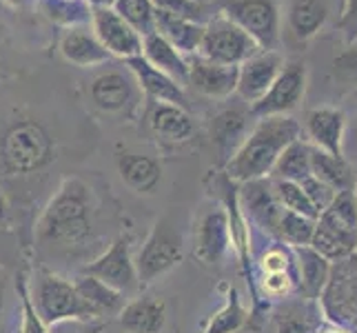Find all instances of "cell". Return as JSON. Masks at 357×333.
<instances>
[{"instance_id":"6da1fadb","label":"cell","mask_w":357,"mask_h":333,"mask_svg":"<svg viewBox=\"0 0 357 333\" xmlns=\"http://www.w3.org/2000/svg\"><path fill=\"white\" fill-rule=\"evenodd\" d=\"M93 193L80 178H65L47 202L36 225V238L45 246H80L93 231Z\"/></svg>"},{"instance_id":"7a4b0ae2","label":"cell","mask_w":357,"mask_h":333,"mask_svg":"<svg viewBox=\"0 0 357 333\" xmlns=\"http://www.w3.org/2000/svg\"><path fill=\"white\" fill-rule=\"evenodd\" d=\"M300 138L302 125L293 116L260 118L240 145L236 156L225 165V174L238 184L268 178L280 154Z\"/></svg>"},{"instance_id":"3957f363","label":"cell","mask_w":357,"mask_h":333,"mask_svg":"<svg viewBox=\"0 0 357 333\" xmlns=\"http://www.w3.org/2000/svg\"><path fill=\"white\" fill-rule=\"evenodd\" d=\"M0 160L14 176L36 174L54 160V140L40 122L18 120L0 140Z\"/></svg>"},{"instance_id":"277c9868","label":"cell","mask_w":357,"mask_h":333,"mask_svg":"<svg viewBox=\"0 0 357 333\" xmlns=\"http://www.w3.org/2000/svg\"><path fill=\"white\" fill-rule=\"evenodd\" d=\"M184 238L178 229L176 218L167 214L151 227L149 236L142 242L138 256H135V271H138L140 287L153 285L158 278L167 276L171 269L182 262Z\"/></svg>"},{"instance_id":"5b68a950","label":"cell","mask_w":357,"mask_h":333,"mask_svg":"<svg viewBox=\"0 0 357 333\" xmlns=\"http://www.w3.org/2000/svg\"><path fill=\"white\" fill-rule=\"evenodd\" d=\"M31 298L47 327L63 320H98L87 302L80 298L76 285L52 271H40L31 289Z\"/></svg>"},{"instance_id":"8992f818","label":"cell","mask_w":357,"mask_h":333,"mask_svg":"<svg viewBox=\"0 0 357 333\" xmlns=\"http://www.w3.org/2000/svg\"><path fill=\"white\" fill-rule=\"evenodd\" d=\"M317 302L331 325L357 333V267L353 258L333 262L328 282Z\"/></svg>"},{"instance_id":"52a82bcc","label":"cell","mask_w":357,"mask_h":333,"mask_svg":"<svg viewBox=\"0 0 357 333\" xmlns=\"http://www.w3.org/2000/svg\"><path fill=\"white\" fill-rule=\"evenodd\" d=\"M257 52H260V47L251 36L238 27L225 11H220L208 22H204V36L195 56L211 60V63L240 67L246 58H251Z\"/></svg>"},{"instance_id":"ba28073f","label":"cell","mask_w":357,"mask_h":333,"mask_svg":"<svg viewBox=\"0 0 357 333\" xmlns=\"http://www.w3.org/2000/svg\"><path fill=\"white\" fill-rule=\"evenodd\" d=\"M309 73L302 60L287 63L284 69L268 87V91L257 103L251 105V116L268 118V116H291L304 101Z\"/></svg>"},{"instance_id":"9c48e42d","label":"cell","mask_w":357,"mask_h":333,"mask_svg":"<svg viewBox=\"0 0 357 333\" xmlns=\"http://www.w3.org/2000/svg\"><path fill=\"white\" fill-rule=\"evenodd\" d=\"M131 236L129 233H120V236L109 244V249L91 260L80 274L93 276L102 280L105 285L118 289L120 293H129L140 289L138 282V271H135V258L131 253Z\"/></svg>"},{"instance_id":"30bf717a","label":"cell","mask_w":357,"mask_h":333,"mask_svg":"<svg viewBox=\"0 0 357 333\" xmlns=\"http://www.w3.org/2000/svg\"><path fill=\"white\" fill-rule=\"evenodd\" d=\"M222 11L260 49H275L280 40V11L273 0H231Z\"/></svg>"},{"instance_id":"8fae6325","label":"cell","mask_w":357,"mask_h":333,"mask_svg":"<svg viewBox=\"0 0 357 333\" xmlns=\"http://www.w3.org/2000/svg\"><path fill=\"white\" fill-rule=\"evenodd\" d=\"M91 29L112 58L129 60L142 54V36L116 14L114 7L91 11Z\"/></svg>"},{"instance_id":"7c38bea8","label":"cell","mask_w":357,"mask_h":333,"mask_svg":"<svg viewBox=\"0 0 357 333\" xmlns=\"http://www.w3.org/2000/svg\"><path fill=\"white\" fill-rule=\"evenodd\" d=\"M284 56L275 49H260L251 58H246L238 71V87L242 101L249 105L257 103L268 91V87L278 78V73L284 69Z\"/></svg>"},{"instance_id":"4fadbf2b","label":"cell","mask_w":357,"mask_h":333,"mask_svg":"<svg viewBox=\"0 0 357 333\" xmlns=\"http://www.w3.org/2000/svg\"><path fill=\"white\" fill-rule=\"evenodd\" d=\"M233 244L231 222L225 207H213L204 212L195 229V258L204 265H220Z\"/></svg>"},{"instance_id":"5bb4252c","label":"cell","mask_w":357,"mask_h":333,"mask_svg":"<svg viewBox=\"0 0 357 333\" xmlns=\"http://www.w3.org/2000/svg\"><path fill=\"white\" fill-rule=\"evenodd\" d=\"M238 205L240 212H246L257 227H262L266 233L278 238V227L282 218V205L275 198L271 178H257L242 182L238 189Z\"/></svg>"},{"instance_id":"9a60e30c","label":"cell","mask_w":357,"mask_h":333,"mask_svg":"<svg viewBox=\"0 0 357 333\" xmlns=\"http://www.w3.org/2000/svg\"><path fill=\"white\" fill-rule=\"evenodd\" d=\"M304 131L313 147L331 156L344 158L347 116L337 107H315L304 114Z\"/></svg>"},{"instance_id":"2e32d148","label":"cell","mask_w":357,"mask_h":333,"mask_svg":"<svg viewBox=\"0 0 357 333\" xmlns=\"http://www.w3.org/2000/svg\"><path fill=\"white\" fill-rule=\"evenodd\" d=\"M127 69L133 76L138 89L151 98L153 103H167V105H178L189 109V101H187V94H184V87L178 84L174 78H169L167 73L158 71L155 67H151L142 56H135L125 60Z\"/></svg>"},{"instance_id":"e0dca14e","label":"cell","mask_w":357,"mask_h":333,"mask_svg":"<svg viewBox=\"0 0 357 333\" xmlns=\"http://www.w3.org/2000/svg\"><path fill=\"white\" fill-rule=\"evenodd\" d=\"M238 71V65H220L200 56H191L187 84L206 98H229L236 94Z\"/></svg>"},{"instance_id":"ac0fdd59","label":"cell","mask_w":357,"mask_h":333,"mask_svg":"<svg viewBox=\"0 0 357 333\" xmlns=\"http://www.w3.org/2000/svg\"><path fill=\"white\" fill-rule=\"evenodd\" d=\"M135 80L125 71H107L89 84L91 103L105 114H122L135 105Z\"/></svg>"},{"instance_id":"d6986e66","label":"cell","mask_w":357,"mask_h":333,"mask_svg":"<svg viewBox=\"0 0 357 333\" xmlns=\"http://www.w3.org/2000/svg\"><path fill=\"white\" fill-rule=\"evenodd\" d=\"M60 54L67 60V63L89 69L105 65L112 60V54L102 47V43L98 40V36L93 34L91 24H80V27H69L63 29L60 36Z\"/></svg>"},{"instance_id":"ffe728a7","label":"cell","mask_w":357,"mask_h":333,"mask_svg":"<svg viewBox=\"0 0 357 333\" xmlns=\"http://www.w3.org/2000/svg\"><path fill=\"white\" fill-rule=\"evenodd\" d=\"M249 135V116L240 109H225L211 120V140L218 151V165L225 167Z\"/></svg>"},{"instance_id":"44dd1931","label":"cell","mask_w":357,"mask_h":333,"mask_svg":"<svg viewBox=\"0 0 357 333\" xmlns=\"http://www.w3.org/2000/svg\"><path fill=\"white\" fill-rule=\"evenodd\" d=\"M118 320L127 333H160L167 325V302L158 295H140L122 306Z\"/></svg>"},{"instance_id":"7402d4cb","label":"cell","mask_w":357,"mask_h":333,"mask_svg":"<svg viewBox=\"0 0 357 333\" xmlns=\"http://www.w3.org/2000/svg\"><path fill=\"white\" fill-rule=\"evenodd\" d=\"M151 131L160 140L171 145L189 142L195 133V122L189 114V109L167 103H153V109L149 114Z\"/></svg>"},{"instance_id":"603a6c76","label":"cell","mask_w":357,"mask_h":333,"mask_svg":"<svg viewBox=\"0 0 357 333\" xmlns=\"http://www.w3.org/2000/svg\"><path fill=\"white\" fill-rule=\"evenodd\" d=\"M140 56L151 67L167 73L169 78H174L178 84H182V87H187L189 58H184L178 49L171 43H167L158 31H153V34L144 36V38H142V54Z\"/></svg>"},{"instance_id":"cb8c5ba5","label":"cell","mask_w":357,"mask_h":333,"mask_svg":"<svg viewBox=\"0 0 357 333\" xmlns=\"http://www.w3.org/2000/svg\"><path fill=\"white\" fill-rule=\"evenodd\" d=\"M322 316L317 300L304 298L284 302L273 313V333H319Z\"/></svg>"},{"instance_id":"d4e9b609","label":"cell","mask_w":357,"mask_h":333,"mask_svg":"<svg viewBox=\"0 0 357 333\" xmlns=\"http://www.w3.org/2000/svg\"><path fill=\"white\" fill-rule=\"evenodd\" d=\"M295 265H298V282L300 289L304 293V298L317 300L322 295L328 276H331V267L333 262H328L326 258L319 256L313 246L304 244V246H291Z\"/></svg>"},{"instance_id":"484cf974","label":"cell","mask_w":357,"mask_h":333,"mask_svg":"<svg viewBox=\"0 0 357 333\" xmlns=\"http://www.w3.org/2000/svg\"><path fill=\"white\" fill-rule=\"evenodd\" d=\"M155 31L162 36L167 43L174 45L184 58H191L198 54L202 36H204V22L184 20L178 16L165 14L155 9Z\"/></svg>"},{"instance_id":"4316f807","label":"cell","mask_w":357,"mask_h":333,"mask_svg":"<svg viewBox=\"0 0 357 333\" xmlns=\"http://www.w3.org/2000/svg\"><path fill=\"white\" fill-rule=\"evenodd\" d=\"M120 178L135 193H153L162 180V167L146 154H122L118 158Z\"/></svg>"},{"instance_id":"83f0119b","label":"cell","mask_w":357,"mask_h":333,"mask_svg":"<svg viewBox=\"0 0 357 333\" xmlns=\"http://www.w3.org/2000/svg\"><path fill=\"white\" fill-rule=\"evenodd\" d=\"M73 285H76L80 298L87 302V306L93 311V316L98 320H102L105 316H118L122 311V306L127 304L125 293H120L118 289L105 285L102 280H98L93 276L80 274L76 280H73Z\"/></svg>"},{"instance_id":"f1b7e54d","label":"cell","mask_w":357,"mask_h":333,"mask_svg":"<svg viewBox=\"0 0 357 333\" xmlns=\"http://www.w3.org/2000/svg\"><path fill=\"white\" fill-rule=\"evenodd\" d=\"M309 246H313V249L322 258H326L328 262H340L357 253V236L328 225L322 218H317Z\"/></svg>"},{"instance_id":"f546056e","label":"cell","mask_w":357,"mask_h":333,"mask_svg":"<svg viewBox=\"0 0 357 333\" xmlns=\"http://www.w3.org/2000/svg\"><path fill=\"white\" fill-rule=\"evenodd\" d=\"M328 18V9L322 0H291L289 27L298 40L306 43L319 34Z\"/></svg>"},{"instance_id":"4dcf8cb0","label":"cell","mask_w":357,"mask_h":333,"mask_svg":"<svg viewBox=\"0 0 357 333\" xmlns=\"http://www.w3.org/2000/svg\"><path fill=\"white\" fill-rule=\"evenodd\" d=\"M311 176L322 180L335 191H347L355 187V178L347 158L331 156L313 145H311Z\"/></svg>"},{"instance_id":"1f68e13d","label":"cell","mask_w":357,"mask_h":333,"mask_svg":"<svg viewBox=\"0 0 357 333\" xmlns=\"http://www.w3.org/2000/svg\"><path fill=\"white\" fill-rule=\"evenodd\" d=\"M309 176H311V142L300 138L291 142L287 149L280 154L268 178L302 182Z\"/></svg>"},{"instance_id":"d6a6232c","label":"cell","mask_w":357,"mask_h":333,"mask_svg":"<svg viewBox=\"0 0 357 333\" xmlns=\"http://www.w3.org/2000/svg\"><path fill=\"white\" fill-rule=\"evenodd\" d=\"M36 7L63 29L91 24L93 9L89 7L87 0H36Z\"/></svg>"},{"instance_id":"836d02e7","label":"cell","mask_w":357,"mask_h":333,"mask_svg":"<svg viewBox=\"0 0 357 333\" xmlns=\"http://www.w3.org/2000/svg\"><path fill=\"white\" fill-rule=\"evenodd\" d=\"M246 318H249V311L244 309L238 289L231 287L225 304L213 313L202 333H238L246 325Z\"/></svg>"},{"instance_id":"e575fe53","label":"cell","mask_w":357,"mask_h":333,"mask_svg":"<svg viewBox=\"0 0 357 333\" xmlns=\"http://www.w3.org/2000/svg\"><path fill=\"white\" fill-rule=\"evenodd\" d=\"M319 218L326 220L328 225L357 236V198H355L353 189L337 191L333 202L319 214Z\"/></svg>"},{"instance_id":"d590c367","label":"cell","mask_w":357,"mask_h":333,"mask_svg":"<svg viewBox=\"0 0 357 333\" xmlns=\"http://www.w3.org/2000/svg\"><path fill=\"white\" fill-rule=\"evenodd\" d=\"M114 9L142 38L155 31V5L151 0H116Z\"/></svg>"},{"instance_id":"8d00e7d4","label":"cell","mask_w":357,"mask_h":333,"mask_svg":"<svg viewBox=\"0 0 357 333\" xmlns=\"http://www.w3.org/2000/svg\"><path fill=\"white\" fill-rule=\"evenodd\" d=\"M271 184H273L275 198L280 200L282 209H287V212H293V214H300V216H306L311 220L319 218L317 209L313 207V202L309 200V195L304 193V189L300 187L298 182L271 178Z\"/></svg>"},{"instance_id":"74e56055","label":"cell","mask_w":357,"mask_h":333,"mask_svg":"<svg viewBox=\"0 0 357 333\" xmlns=\"http://www.w3.org/2000/svg\"><path fill=\"white\" fill-rule=\"evenodd\" d=\"M313 229H315V220L284 209L280 218L278 238L282 242H287L289 246H304V244H311Z\"/></svg>"},{"instance_id":"f35d334b","label":"cell","mask_w":357,"mask_h":333,"mask_svg":"<svg viewBox=\"0 0 357 333\" xmlns=\"http://www.w3.org/2000/svg\"><path fill=\"white\" fill-rule=\"evenodd\" d=\"M16 291L20 298V325H18L16 333H47V325L43 323L38 311H36L27 274L16 276Z\"/></svg>"},{"instance_id":"ab89813d","label":"cell","mask_w":357,"mask_h":333,"mask_svg":"<svg viewBox=\"0 0 357 333\" xmlns=\"http://www.w3.org/2000/svg\"><path fill=\"white\" fill-rule=\"evenodd\" d=\"M158 11H165V14L178 16L184 20H193V22H202V5L198 0H151Z\"/></svg>"},{"instance_id":"60d3db41","label":"cell","mask_w":357,"mask_h":333,"mask_svg":"<svg viewBox=\"0 0 357 333\" xmlns=\"http://www.w3.org/2000/svg\"><path fill=\"white\" fill-rule=\"evenodd\" d=\"M300 187L304 189V193L309 195V200L313 202V207L317 209V214H322L324 209L333 202V198L337 195V191L335 189H331L328 184H324L322 180H317V178H313V176H309L306 180H302V182H298Z\"/></svg>"},{"instance_id":"b9f144b4","label":"cell","mask_w":357,"mask_h":333,"mask_svg":"<svg viewBox=\"0 0 357 333\" xmlns=\"http://www.w3.org/2000/svg\"><path fill=\"white\" fill-rule=\"evenodd\" d=\"M335 31H340L347 47L357 45V0H344L342 16L335 22Z\"/></svg>"},{"instance_id":"7bdbcfd3","label":"cell","mask_w":357,"mask_h":333,"mask_svg":"<svg viewBox=\"0 0 357 333\" xmlns=\"http://www.w3.org/2000/svg\"><path fill=\"white\" fill-rule=\"evenodd\" d=\"M333 73L344 84H357V47H347L333 58Z\"/></svg>"},{"instance_id":"ee69618b","label":"cell","mask_w":357,"mask_h":333,"mask_svg":"<svg viewBox=\"0 0 357 333\" xmlns=\"http://www.w3.org/2000/svg\"><path fill=\"white\" fill-rule=\"evenodd\" d=\"M105 327V320H63L47 327V333H102Z\"/></svg>"},{"instance_id":"f6af8a7d","label":"cell","mask_w":357,"mask_h":333,"mask_svg":"<svg viewBox=\"0 0 357 333\" xmlns=\"http://www.w3.org/2000/svg\"><path fill=\"white\" fill-rule=\"evenodd\" d=\"M295 278H291L289 271H278V274H266L264 276V282L262 287L268 295H273V298H282V295H287L293 287H295Z\"/></svg>"},{"instance_id":"bcb514c9","label":"cell","mask_w":357,"mask_h":333,"mask_svg":"<svg viewBox=\"0 0 357 333\" xmlns=\"http://www.w3.org/2000/svg\"><path fill=\"white\" fill-rule=\"evenodd\" d=\"M291 256L284 249H271L262 258V269L264 274H278V271H289Z\"/></svg>"},{"instance_id":"7dc6e473","label":"cell","mask_w":357,"mask_h":333,"mask_svg":"<svg viewBox=\"0 0 357 333\" xmlns=\"http://www.w3.org/2000/svg\"><path fill=\"white\" fill-rule=\"evenodd\" d=\"M9 227V202L5 198V193L0 191V231Z\"/></svg>"},{"instance_id":"c3c4849f","label":"cell","mask_w":357,"mask_h":333,"mask_svg":"<svg viewBox=\"0 0 357 333\" xmlns=\"http://www.w3.org/2000/svg\"><path fill=\"white\" fill-rule=\"evenodd\" d=\"M5 300H7V282L0 278V320H3V311H5Z\"/></svg>"},{"instance_id":"681fc988","label":"cell","mask_w":357,"mask_h":333,"mask_svg":"<svg viewBox=\"0 0 357 333\" xmlns=\"http://www.w3.org/2000/svg\"><path fill=\"white\" fill-rule=\"evenodd\" d=\"M91 9H102V7H114L116 0H87Z\"/></svg>"},{"instance_id":"f907efd6","label":"cell","mask_w":357,"mask_h":333,"mask_svg":"<svg viewBox=\"0 0 357 333\" xmlns=\"http://www.w3.org/2000/svg\"><path fill=\"white\" fill-rule=\"evenodd\" d=\"M7 3L16 5V7H24V5H36V0H7Z\"/></svg>"},{"instance_id":"816d5d0a","label":"cell","mask_w":357,"mask_h":333,"mask_svg":"<svg viewBox=\"0 0 357 333\" xmlns=\"http://www.w3.org/2000/svg\"><path fill=\"white\" fill-rule=\"evenodd\" d=\"M353 193H355V198H357V182H355V187H353Z\"/></svg>"}]
</instances>
